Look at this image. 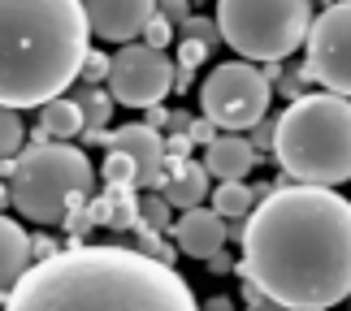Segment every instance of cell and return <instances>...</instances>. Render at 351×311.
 Returning <instances> with one entry per match:
<instances>
[{"instance_id": "1", "label": "cell", "mask_w": 351, "mask_h": 311, "mask_svg": "<svg viewBox=\"0 0 351 311\" xmlns=\"http://www.w3.org/2000/svg\"><path fill=\"white\" fill-rule=\"evenodd\" d=\"M234 273L269 303L330 311L351 303V199L321 186H274L239 229Z\"/></svg>"}, {"instance_id": "2", "label": "cell", "mask_w": 351, "mask_h": 311, "mask_svg": "<svg viewBox=\"0 0 351 311\" xmlns=\"http://www.w3.org/2000/svg\"><path fill=\"white\" fill-rule=\"evenodd\" d=\"M5 311H199L169 264L134 247H70L31 264Z\"/></svg>"}, {"instance_id": "3", "label": "cell", "mask_w": 351, "mask_h": 311, "mask_svg": "<svg viewBox=\"0 0 351 311\" xmlns=\"http://www.w3.org/2000/svg\"><path fill=\"white\" fill-rule=\"evenodd\" d=\"M91 52L87 5L0 0V108H44L83 78Z\"/></svg>"}, {"instance_id": "4", "label": "cell", "mask_w": 351, "mask_h": 311, "mask_svg": "<svg viewBox=\"0 0 351 311\" xmlns=\"http://www.w3.org/2000/svg\"><path fill=\"white\" fill-rule=\"evenodd\" d=\"M274 160L300 186H334L351 182V100L313 91L282 108L274 121Z\"/></svg>"}, {"instance_id": "5", "label": "cell", "mask_w": 351, "mask_h": 311, "mask_svg": "<svg viewBox=\"0 0 351 311\" xmlns=\"http://www.w3.org/2000/svg\"><path fill=\"white\" fill-rule=\"evenodd\" d=\"M0 178H9V204L35 225H65V216L87 208L96 191V169L83 147L35 139L9 165H0Z\"/></svg>"}, {"instance_id": "6", "label": "cell", "mask_w": 351, "mask_h": 311, "mask_svg": "<svg viewBox=\"0 0 351 311\" xmlns=\"http://www.w3.org/2000/svg\"><path fill=\"white\" fill-rule=\"evenodd\" d=\"M221 44L247 65H282L295 48L308 44L313 5L304 0H221L217 5Z\"/></svg>"}, {"instance_id": "7", "label": "cell", "mask_w": 351, "mask_h": 311, "mask_svg": "<svg viewBox=\"0 0 351 311\" xmlns=\"http://www.w3.org/2000/svg\"><path fill=\"white\" fill-rule=\"evenodd\" d=\"M269 74H261L247 61H226L199 83V108L221 134H243L256 130L269 113Z\"/></svg>"}, {"instance_id": "8", "label": "cell", "mask_w": 351, "mask_h": 311, "mask_svg": "<svg viewBox=\"0 0 351 311\" xmlns=\"http://www.w3.org/2000/svg\"><path fill=\"white\" fill-rule=\"evenodd\" d=\"M304 78L351 100V0H334L313 18L304 44Z\"/></svg>"}, {"instance_id": "9", "label": "cell", "mask_w": 351, "mask_h": 311, "mask_svg": "<svg viewBox=\"0 0 351 311\" xmlns=\"http://www.w3.org/2000/svg\"><path fill=\"white\" fill-rule=\"evenodd\" d=\"M178 65L169 61V52H152L147 44H130L113 52V74H109V96L113 104L126 108H156L173 91Z\"/></svg>"}, {"instance_id": "10", "label": "cell", "mask_w": 351, "mask_h": 311, "mask_svg": "<svg viewBox=\"0 0 351 311\" xmlns=\"http://www.w3.org/2000/svg\"><path fill=\"white\" fill-rule=\"evenodd\" d=\"M104 152H121L134 160V169H139V191H160V182H165V169H169V156H165V139L143 126V121H130V126H117L109 130V139H104Z\"/></svg>"}, {"instance_id": "11", "label": "cell", "mask_w": 351, "mask_h": 311, "mask_svg": "<svg viewBox=\"0 0 351 311\" xmlns=\"http://www.w3.org/2000/svg\"><path fill=\"white\" fill-rule=\"evenodd\" d=\"M156 18L152 0H87V26L96 39L130 48Z\"/></svg>"}, {"instance_id": "12", "label": "cell", "mask_w": 351, "mask_h": 311, "mask_svg": "<svg viewBox=\"0 0 351 311\" xmlns=\"http://www.w3.org/2000/svg\"><path fill=\"white\" fill-rule=\"evenodd\" d=\"M226 238H230V225L221 221L213 208H191L173 221V242H178L182 255L191 260H213V255L226 251Z\"/></svg>"}, {"instance_id": "13", "label": "cell", "mask_w": 351, "mask_h": 311, "mask_svg": "<svg viewBox=\"0 0 351 311\" xmlns=\"http://www.w3.org/2000/svg\"><path fill=\"white\" fill-rule=\"evenodd\" d=\"M160 199H165L169 208H204V195H208V169L204 160H169L165 169V182H160Z\"/></svg>"}, {"instance_id": "14", "label": "cell", "mask_w": 351, "mask_h": 311, "mask_svg": "<svg viewBox=\"0 0 351 311\" xmlns=\"http://www.w3.org/2000/svg\"><path fill=\"white\" fill-rule=\"evenodd\" d=\"M31 234L13 221V216L0 212V303L13 294V286L31 273Z\"/></svg>"}, {"instance_id": "15", "label": "cell", "mask_w": 351, "mask_h": 311, "mask_svg": "<svg viewBox=\"0 0 351 311\" xmlns=\"http://www.w3.org/2000/svg\"><path fill=\"white\" fill-rule=\"evenodd\" d=\"M204 169H208V178H217V186L221 182H243L256 169L252 139H243V134H221L213 147H204Z\"/></svg>"}, {"instance_id": "16", "label": "cell", "mask_w": 351, "mask_h": 311, "mask_svg": "<svg viewBox=\"0 0 351 311\" xmlns=\"http://www.w3.org/2000/svg\"><path fill=\"white\" fill-rule=\"evenodd\" d=\"M78 134H87V121H83V108H78L70 96L52 100L39 108V134L35 139H48V143H70Z\"/></svg>"}, {"instance_id": "17", "label": "cell", "mask_w": 351, "mask_h": 311, "mask_svg": "<svg viewBox=\"0 0 351 311\" xmlns=\"http://www.w3.org/2000/svg\"><path fill=\"white\" fill-rule=\"evenodd\" d=\"M70 100L83 108V121H87V134H83V139L104 147V139H109V130H104V126H109V113H113L109 87H87V83H78Z\"/></svg>"}, {"instance_id": "18", "label": "cell", "mask_w": 351, "mask_h": 311, "mask_svg": "<svg viewBox=\"0 0 351 311\" xmlns=\"http://www.w3.org/2000/svg\"><path fill=\"white\" fill-rule=\"evenodd\" d=\"M91 221L109 229H139V199L126 191H104V199L91 204Z\"/></svg>"}, {"instance_id": "19", "label": "cell", "mask_w": 351, "mask_h": 311, "mask_svg": "<svg viewBox=\"0 0 351 311\" xmlns=\"http://www.w3.org/2000/svg\"><path fill=\"white\" fill-rule=\"evenodd\" d=\"M256 208H261V195H256V186H247V182H221L217 191H213V212H217L221 221L252 216Z\"/></svg>"}, {"instance_id": "20", "label": "cell", "mask_w": 351, "mask_h": 311, "mask_svg": "<svg viewBox=\"0 0 351 311\" xmlns=\"http://www.w3.org/2000/svg\"><path fill=\"white\" fill-rule=\"evenodd\" d=\"M100 182H104V191H126V195H134V191H139V169H134V160H130V156H121V152H104Z\"/></svg>"}, {"instance_id": "21", "label": "cell", "mask_w": 351, "mask_h": 311, "mask_svg": "<svg viewBox=\"0 0 351 311\" xmlns=\"http://www.w3.org/2000/svg\"><path fill=\"white\" fill-rule=\"evenodd\" d=\"M26 152V121L13 108H0V165L18 160Z\"/></svg>"}, {"instance_id": "22", "label": "cell", "mask_w": 351, "mask_h": 311, "mask_svg": "<svg viewBox=\"0 0 351 311\" xmlns=\"http://www.w3.org/2000/svg\"><path fill=\"white\" fill-rule=\"evenodd\" d=\"M139 229H147V234H173V208L160 195H143L139 199Z\"/></svg>"}, {"instance_id": "23", "label": "cell", "mask_w": 351, "mask_h": 311, "mask_svg": "<svg viewBox=\"0 0 351 311\" xmlns=\"http://www.w3.org/2000/svg\"><path fill=\"white\" fill-rule=\"evenodd\" d=\"M182 39H195L199 48H208V52H213V48L221 44V26L213 22V18H191V22L182 26Z\"/></svg>"}, {"instance_id": "24", "label": "cell", "mask_w": 351, "mask_h": 311, "mask_svg": "<svg viewBox=\"0 0 351 311\" xmlns=\"http://www.w3.org/2000/svg\"><path fill=\"white\" fill-rule=\"evenodd\" d=\"M109 74H113V57H104V52H87L83 83L87 87H100V83H109Z\"/></svg>"}, {"instance_id": "25", "label": "cell", "mask_w": 351, "mask_h": 311, "mask_svg": "<svg viewBox=\"0 0 351 311\" xmlns=\"http://www.w3.org/2000/svg\"><path fill=\"white\" fill-rule=\"evenodd\" d=\"M173 35H178V26H169V22H165V18L156 13V18H152V26L143 31V44L152 48V52H165V48L173 44Z\"/></svg>"}, {"instance_id": "26", "label": "cell", "mask_w": 351, "mask_h": 311, "mask_svg": "<svg viewBox=\"0 0 351 311\" xmlns=\"http://www.w3.org/2000/svg\"><path fill=\"white\" fill-rule=\"evenodd\" d=\"M208 48H199L195 39H178V70H195V65H204Z\"/></svg>"}, {"instance_id": "27", "label": "cell", "mask_w": 351, "mask_h": 311, "mask_svg": "<svg viewBox=\"0 0 351 311\" xmlns=\"http://www.w3.org/2000/svg\"><path fill=\"white\" fill-rule=\"evenodd\" d=\"M186 134H191V143H195V147H213V143L221 139V130L213 126L208 117H195V121H191V130H186Z\"/></svg>"}, {"instance_id": "28", "label": "cell", "mask_w": 351, "mask_h": 311, "mask_svg": "<svg viewBox=\"0 0 351 311\" xmlns=\"http://www.w3.org/2000/svg\"><path fill=\"white\" fill-rule=\"evenodd\" d=\"M156 13H160V18H165L169 26H173V22H182V26H186V22L195 18V13H191V5H186V0H160V5H156Z\"/></svg>"}, {"instance_id": "29", "label": "cell", "mask_w": 351, "mask_h": 311, "mask_svg": "<svg viewBox=\"0 0 351 311\" xmlns=\"http://www.w3.org/2000/svg\"><path fill=\"white\" fill-rule=\"evenodd\" d=\"M191 147H195L191 134H186V130H173L169 139H165V156H169V160H186V152H191Z\"/></svg>"}, {"instance_id": "30", "label": "cell", "mask_w": 351, "mask_h": 311, "mask_svg": "<svg viewBox=\"0 0 351 311\" xmlns=\"http://www.w3.org/2000/svg\"><path fill=\"white\" fill-rule=\"evenodd\" d=\"M91 225H96V221H91V204H87V208H78V212L65 216V225H61V229H65V234H87Z\"/></svg>"}, {"instance_id": "31", "label": "cell", "mask_w": 351, "mask_h": 311, "mask_svg": "<svg viewBox=\"0 0 351 311\" xmlns=\"http://www.w3.org/2000/svg\"><path fill=\"white\" fill-rule=\"evenodd\" d=\"M143 126H152L156 134H160V126H173V113H165V108H147V113H143Z\"/></svg>"}, {"instance_id": "32", "label": "cell", "mask_w": 351, "mask_h": 311, "mask_svg": "<svg viewBox=\"0 0 351 311\" xmlns=\"http://www.w3.org/2000/svg\"><path fill=\"white\" fill-rule=\"evenodd\" d=\"M252 147H274V121H261V126H256Z\"/></svg>"}, {"instance_id": "33", "label": "cell", "mask_w": 351, "mask_h": 311, "mask_svg": "<svg viewBox=\"0 0 351 311\" xmlns=\"http://www.w3.org/2000/svg\"><path fill=\"white\" fill-rule=\"evenodd\" d=\"M234 264H239V260H230L226 251H221V255H213V260H208V268H213V273H230Z\"/></svg>"}, {"instance_id": "34", "label": "cell", "mask_w": 351, "mask_h": 311, "mask_svg": "<svg viewBox=\"0 0 351 311\" xmlns=\"http://www.w3.org/2000/svg\"><path fill=\"white\" fill-rule=\"evenodd\" d=\"M204 311H234V303L226 299V294H213V299H208V307H204Z\"/></svg>"}, {"instance_id": "35", "label": "cell", "mask_w": 351, "mask_h": 311, "mask_svg": "<svg viewBox=\"0 0 351 311\" xmlns=\"http://www.w3.org/2000/svg\"><path fill=\"white\" fill-rule=\"evenodd\" d=\"M247 311H291V307H282V303H269V299H265V303H252Z\"/></svg>"}, {"instance_id": "36", "label": "cell", "mask_w": 351, "mask_h": 311, "mask_svg": "<svg viewBox=\"0 0 351 311\" xmlns=\"http://www.w3.org/2000/svg\"><path fill=\"white\" fill-rule=\"evenodd\" d=\"M5 199H9V186H5V182H0V204H5Z\"/></svg>"}]
</instances>
